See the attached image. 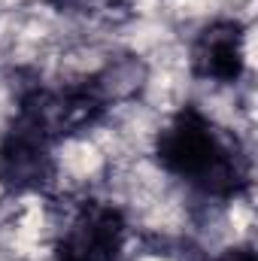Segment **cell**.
<instances>
[{"label": "cell", "mask_w": 258, "mask_h": 261, "mask_svg": "<svg viewBox=\"0 0 258 261\" xmlns=\"http://www.w3.org/2000/svg\"><path fill=\"white\" fill-rule=\"evenodd\" d=\"M155 161L170 179L216 200L237 197L249 182L234 140L194 103L179 107L155 134Z\"/></svg>", "instance_id": "cell-1"}, {"label": "cell", "mask_w": 258, "mask_h": 261, "mask_svg": "<svg viewBox=\"0 0 258 261\" xmlns=\"http://www.w3.org/2000/svg\"><path fill=\"white\" fill-rule=\"evenodd\" d=\"M128 222L119 206L104 200L79 203L55 240L52 261H122Z\"/></svg>", "instance_id": "cell-2"}, {"label": "cell", "mask_w": 258, "mask_h": 261, "mask_svg": "<svg viewBox=\"0 0 258 261\" xmlns=\"http://www.w3.org/2000/svg\"><path fill=\"white\" fill-rule=\"evenodd\" d=\"M246 34L240 21L219 18L207 24L192 46L194 73L213 85H237L246 70Z\"/></svg>", "instance_id": "cell-3"}, {"label": "cell", "mask_w": 258, "mask_h": 261, "mask_svg": "<svg viewBox=\"0 0 258 261\" xmlns=\"http://www.w3.org/2000/svg\"><path fill=\"white\" fill-rule=\"evenodd\" d=\"M222 261H255V252H252L249 246H243V249H231Z\"/></svg>", "instance_id": "cell-4"}]
</instances>
